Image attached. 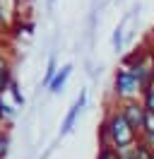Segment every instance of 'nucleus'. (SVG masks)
Returning a JSON list of instances; mask_svg holds the SVG:
<instances>
[{"label":"nucleus","instance_id":"9d476101","mask_svg":"<svg viewBox=\"0 0 154 159\" xmlns=\"http://www.w3.org/2000/svg\"><path fill=\"white\" fill-rule=\"evenodd\" d=\"M96 159H120V152H118L113 145H99Z\"/></svg>","mask_w":154,"mask_h":159},{"label":"nucleus","instance_id":"7ed1b4c3","mask_svg":"<svg viewBox=\"0 0 154 159\" xmlns=\"http://www.w3.org/2000/svg\"><path fill=\"white\" fill-rule=\"evenodd\" d=\"M118 111H120V113H123V118L130 123V128H133L137 135H142V130H144V116H147L142 101H140V99L118 101Z\"/></svg>","mask_w":154,"mask_h":159},{"label":"nucleus","instance_id":"2eb2a0df","mask_svg":"<svg viewBox=\"0 0 154 159\" xmlns=\"http://www.w3.org/2000/svg\"><path fill=\"white\" fill-rule=\"evenodd\" d=\"M0 116H2V118H12V116H15V106L0 101Z\"/></svg>","mask_w":154,"mask_h":159},{"label":"nucleus","instance_id":"4468645a","mask_svg":"<svg viewBox=\"0 0 154 159\" xmlns=\"http://www.w3.org/2000/svg\"><path fill=\"white\" fill-rule=\"evenodd\" d=\"M10 152V135L7 133H0V159H5Z\"/></svg>","mask_w":154,"mask_h":159},{"label":"nucleus","instance_id":"20e7f679","mask_svg":"<svg viewBox=\"0 0 154 159\" xmlns=\"http://www.w3.org/2000/svg\"><path fill=\"white\" fill-rule=\"evenodd\" d=\"M84 104H87V92L82 89V92H79V97L75 99V104L70 106L67 116L63 118V123H60V138H63V135H67V133H72V128H75V120H77V116L82 113Z\"/></svg>","mask_w":154,"mask_h":159},{"label":"nucleus","instance_id":"39448f33","mask_svg":"<svg viewBox=\"0 0 154 159\" xmlns=\"http://www.w3.org/2000/svg\"><path fill=\"white\" fill-rule=\"evenodd\" d=\"M149 56H152V51H147V46H135L130 53H123V56H120V68L130 70V68H135V65L144 63Z\"/></svg>","mask_w":154,"mask_h":159},{"label":"nucleus","instance_id":"6e6552de","mask_svg":"<svg viewBox=\"0 0 154 159\" xmlns=\"http://www.w3.org/2000/svg\"><path fill=\"white\" fill-rule=\"evenodd\" d=\"M130 20V15H125L123 17V22L118 24L113 29V36H111V43H113V51L118 53V56H123V27H125V22Z\"/></svg>","mask_w":154,"mask_h":159},{"label":"nucleus","instance_id":"0eeeda50","mask_svg":"<svg viewBox=\"0 0 154 159\" xmlns=\"http://www.w3.org/2000/svg\"><path fill=\"white\" fill-rule=\"evenodd\" d=\"M10 84H12V65L0 56V94L7 92Z\"/></svg>","mask_w":154,"mask_h":159},{"label":"nucleus","instance_id":"9b49d317","mask_svg":"<svg viewBox=\"0 0 154 159\" xmlns=\"http://www.w3.org/2000/svg\"><path fill=\"white\" fill-rule=\"evenodd\" d=\"M140 97H142V106H144V111H147V113H154V87H149V89H144L142 94H140Z\"/></svg>","mask_w":154,"mask_h":159},{"label":"nucleus","instance_id":"a211bd4d","mask_svg":"<svg viewBox=\"0 0 154 159\" xmlns=\"http://www.w3.org/2000/svg\"><path fill=\"white\" fill-rule=\"evenodd\" d=\"M0 27H5V12H2V5H0Z\"/></svg>","mask_w":154,"mask_h":159},{"label":"nucleus","instance_id":"412c9836","mask_svg":"<svg viewBox=\"0 0 154 159\" xmlns=\"http://www.w3.org/2000/svg\"><path fill=\"white\" fill-rule=\"evenodd\" d=\"M0 101H2V94H0Z\"/></svg>","mask_w":154,"mask_h":159},{"label":"nucleus","instance_id":"f257e3e1","mask_svg":"<svg viewBox=\"0 0 154 159\" xmlns=\"http://www.w3.org/2000/svg\"><path fill=\"white\" fill-rule=\"evenodd\" d=\"M137 140H140V135L130 128V123L123 118V113L118 111V106L106 111L104 120L99 125V142L101 145H113L118 152H123L128 147H135Z\"/></svg>","mask_w":154,"mask_h":159},{"label":"nucleus","instance_id":"f3484780","mask_svg":"<svg viewBox=\"0 0 154 159\" xmlns=\"http://www.w3.org/2000/svg\"><path fill=\"white\" fill-rule=\"evenodd\" d=\"M120 159H137V152H135V147H128L120 152Z\"/></svg>","mask_w":154,"mask_h":159},{"label":"nucleus","instance_id":"f03ea898","mask_svg":"<svg viewBox=\"0 0 154 159\" xmlns=\"http://www.w3.org/2000/svg\"><path fill=\"white\" fill-rule=\"evenodd\" d=\"M137 94H142L140 82L133 77L130 70H116L113 75V99L116 101H128V99H137Z\"/></svg>","mask_w":154,"mask_h":159},{"label":"nucleus","instance_id":"dca6fc26","mask_svg":"<svg viewBox=\"0 0 154 159\" xmlns=\"http://www.w3.org/2000/svg\"><path fill=\"white\" fill-rule=\"evenodd\" d=\"M142 133H154V113H147V116H144V130Z\"/></svg>","mask_w":154,"mask_h":159},{"label":"nucleus","instance_id":"aec40b11","mask_svg":"<svg viewBox=\"0 0 154 159\" xmlns=\"http://www.w3.org/2000/svg\"><path fill=\"white\" fill-rule=\"evenodd\" d=\"M0 125H2V116H0Z\"/></svg>","mask_w":154,"mask_h":159},{"label":"nucleus","instance_id":"6ab92c4d","mask_svg":"<svg viewBox=\"0 0 154 159\" xmlns=\"http://www.w3.org/2000/svg\"><path fill=\"white\" fill-rule=\"evenodd\" d=\"M53 2H56V0H48V7H53Z\"/></svg>","mask_w":154,"mask_h":159},{"label":"nucleus","instance_id":"423d86ee","mask_svg":"<svg viewBox=\"0 0 154 159\" xmlns=\"http://www.w3.org/2000/svg\"><path fill=\"white\" fill-rule=\"evenodd\" d=\"M70 75H72V63H65L63 68L58 70V75H56V80L51 82V87H48V89H51V94H60V92H63V87H65V82H67V77H70Z\"/></svg>","mask_w":154,"mask_h":159},{"label":"nucleus","instance_id":"f8f14e48","mask_svg":"<svg viewBox=\"0 0 154 159\" xmlns=\"http://www.w3.org/2000/svg\"><path fill=\"white\" fill-rule=\"evenodd\" d=\"M135 152H137V159H154V149H149V147L142 142V140H137Z\"/></svg>","mask_w":154,"mask_h":159},{"label":"nucleus","instance_id":"ddd939ff","mask_svg":"<svg viewBox=\"0 0 154 159\" xmlns=\"http://www.w3.org/2000/svg\"><path fill=\"white\" fill-rule=\"evenodd\" d=\"M7 92L12 94V101H15L17 106H24V94L19 92V84L15 82V80H12V84H10V89H7Z\"/></svg>","mask_w":154,"mask_h":159},{"label":"nucleus","instance_id":"1a4fd4ad","mask_svg":"<svg viewBox=\"0 0 154 159\" xmlns=\"http://www.w3.org/2000/svg\"><path fill=\"white\" fill-rule=\"evenodd\" d=\"M56 75H58V60H56V56H51L48 58V68H46V72H43V87H51V82L56 80Z\"/></svg>","mask_w":154,"mask_h":159}]
</instances>
